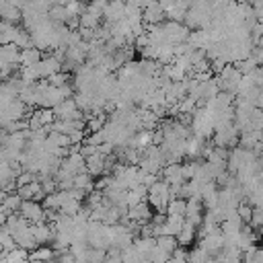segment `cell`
I'll return each instance as SVG.
<instances>
[{
	"label": "cell",
	"mask_w": 263,
	"mask_h": 263,
	"mask_svg": "<svg viewBox=\"0 0 263 263\" xmlns=\"http://www.w3.org/2000/svg\"><path fill=\"white\" fill-rule=\"evenodd\" d=\"M0 21L6 25H16L18 21H23V12L12 2H4V6L0 8Z\"/></svg>",
	"instance_id": "10"
},
{
	"label": "cell",
	"mask_w": 263,
	"mask_h": 263,
	"mask_svg": "<svg viewBox=\"0 0 263 263\" xmlns=\"http://www.w3.org/2000/svg\"><path fill=\"white\" fill-rule=\"evenodd\" d=\"M208 259H210V255H208L199 245L187 249V261H185V263H205Z\"/></svg>",
	"instance_id": "18"
},
{
	"label": "cell",
	"mask_w": 263,
	"mask_h": 263,
	"mask_svg": "<svg viewBox=\"0 0 263 263\" xmlns=\"http://www.w3.org/2000/svg\"><path fill=\"white\" fill-rule=\"evenodd\" d=\"M21 205H23V199L18 197V193H10V195L4 199V203H2V208H4L6 214H18Z\"/></svg>",
	"instance_id": "19"
},
{
	"label": "cell",
	"mask_w": 263,
	"mask_h": 263,
	"mask_svg": "<svg viewBox=\"0 0 263 263\" xmlns=\"http://www.w3.org/2000/svg\"><path fill=\"white\" fill-rule=\"evenodd\" d=\"M142 18H144V25L146 27H152V25H162L166 21V12L162 10L160 2H148L142 10Z\"/></svg>",
	"instance_id": "3"
},
{
	"label": "cell",
	"mask_w": 263,
	"mask_h": 263,
	"mask_svg": "<svg viewBox=\"0 0 263 263\" xmlns=\"http://www.w3.org/2000/svg\"><path fill=\"white\" fill-rule=\"evenodd\" d=\"M103 16H105L107 25H111V27L117 25L119 21L125 18V4L123 2H111V4H107L105 10H103Z\"/></svg>",
	"instance_id": "6"
},
{
	"label": "cell",
	"mask_w": 263,
	"mask_h": 263,
	"mask_svg": "<svg viewBox=\"0 0 263 263\" xmlns=\"http://www.w3.org/2000/svg\"><path fill=\"white\" fill-rule=\"evenodd\" d=\"M33 111H35V115L39 117V121H41L43 127H49V125L55 121L53 109H43V107H39V109H33Z\"/></svg>",
	"instance_id": "20"
},
{
	"label": "cell",
	"mask_w": 263,
	"mask_h": 263,
	"mask_svg": "<svg viewBox=\"0 0 263 263\" xmlns=\"http://www.w3.org/2000/svg\"><path fill=\"white\" fill-rule=\"evenodd\" d=\"M152 216H154L152 205H150L148 201H142V203L129 208L125 218H127L129 222H134V224H138V226H144V224H150V222H152Z\"/></svg>",
	"instance_id": "1"
},
{
	"label": "cell",
	"mask_w": 263,
	"mask_h": 263,
	"mask_svg": "<svg viewBox=\"0 0 263 263\" xmlns=\"http://www.w3.org/2000/svg\"><path fill=\"white\" fill-rule=\"evenodd\" d=\"M68 80H70V74H68V72H64V70L47 78L49 86H53V88H62V86H66V84H68Z\"/></svg>",
	"instance_id": "21"
},
{
	"label": "cell",
	"mask_w": 263,
	"mask_h": 263,
	"mask_svg": "<svg viewBox=\"0 0 263 263\" xmlns=\"http://www.w3.org/2000/svg\"><path fill=\"white\" fill-rule=\"evenodd\" d=\"M156 247L168 255H173L177 249H179V242H177V236H158L156 238Z\"/></svg>",
	"instance_id": "17"
},
{
	"label": "cell",
	"mask_w": 263,
	"mask_h": 263,
	"mask_svg": "<svg viewBox=\"0 0 263 263\" xmlns=\"http://www.w3.org/2000/svg\"><path fill=\"white\" fill-rule=\"evenodd\" d=\"M205 263H220V261H218V259H216V257H210V259H208V261H205Z\"/></svg>",
	"instance_id": "28"
},
{
	"label": "cell",
	"mask_w": 263,
	"mask_h": 263,
	"mask_svg": "<svg viewBox=\"0 0 263 263\" xmlns=\"http://www.w3.org/2000/svg\"><path fill=\"white\" fill-rule=\"evenodd\" d=\"M0 255H4V249H2V247H0Z\"/></svg>",
	"instance_id": "30"
},
{
	"label": "cell",
	"mask_w": 263,
	"mask_h": 263,
	"mask_svg": "<svg viewBox=\"0 0 263 263\" xmlns=\"http://www.w3.org/2000/svg\"><path fill=\"white\" fill-rule=\"evenodd\" d=\"M31 263H41V261H31Z\"/></svg>",
	"instance_id": "31"
},
{
	"label": "cell",
	"mask_w": 263,
	"mask_h": 263,
	"mask_svg": "<svg viewBox=\"0 0 263 263\" xmlns=\"http://www.w3.org/2000/svg\"><path fill=\"white\" fill-rule=\"evenodd\" d=\"M6 255V259H8V263H21V261H25V259H29V251H25V249H12L10 253H4Z\"/></svg>",
	"instance_id": "23"
},
{
	"label": "cell",
	"mask_w": 263,
	"mask_h": 263,
	"mask_svg": "<svg viewBox=\"0 0 263 263\" xmlns=\"http://www.w3.org/2000/svg\"><path fill=\"white\" fill-rule=\"evenodd\" d=\"M86 173L92 177V179H99L107 173V158L103 154H92L86 158Z\"/></svg>",
	"instance_id": "5"
},
{
	"label": "cell",
	"mask_w": 263,
	"mask_h": 263,
	"mask_svg": "<svg viewBox=\"0 0 263 263\" xmlns=\"http://www.w3.org/2000/svg\"><path fill=\"white\" fill-rule=\"evenodd\" d=\"M18 214H21L27 222H31V224H41V222H45V210H43V205H41L39 201H23Z\"/></svg>",
	"instance_id": "2"
},
{
	"label": "cell",
	"mask_w": 263,
	"mask_h": 263,
	"mask_svg": "<svg viewBox=\"0 0 263 263\" xmlns=\"http://www.w3.org/2000/svg\"><path fill=\"white\" fill-rule=\"evenodd\" d=\"M16 189L18 187H25V185H29V183H33V181H39L37 179V175H33V173H29V171H23L21 175H16Z\"/></svg>",
	"instance_id": "24"
},
{
	"label": "cell",
	"mask_w": 263,
	"mask_h": 263,
	"mask_svg": "<svg viewBox=\"0 0 263 263\" xmlns=\"http://www.w3.org/2000/svg\"><path fill=\"white\" fill-rule=\"evenodd\" d=\"M210 257H218L224 251V236L222 234H214V236H203L197 242Z\"/></svg>",
	"instance_id": "4"
},
{
	"label": "cell",
	"mask_w": 263,
	"mask_h": 263,
	"mask_svg": "<svg viewBox=\"0 0 263 263\" xmlns=\"http://www.w3.org/2000/svg\"><path fill=\"white\" fill-rule=\"evenodd\" d=\"M72 183H74V189H80V191H84L86 195L90 193V191H95V179L84 171V173H78L74 179H72Z\"/></svg>",
	"instance_id": "14"
},
{
	"label": "cell",
	"mask_w": 263,
	"mask_h": 263,
	"mask_svg": "<svg viewBox=\"0 0 263 263\" xmlns=\"http://www.w3.org/2000/svg\"><path fill=\"white\" fill-rule=\"evenodd\" d=\"M236 214H238V216H240V220H242V222L249 226L251 216H253V205H251L249 201H245V199H242V203L236 208Z\"/></svg>",
	"instance_id": "22"
},
{
	"label": "cell",
	"mask_w": 263,
	"mask_h": 263,
	"mask_svg": "<svg viewBox=\"0 0 263 263\" xmlns=\"http://www.w3.org/2000/svg\"><path fill=\"white\" fill-rule=\"evenodd\" d=\"M47 18L53 23V25H66L70 21V14L66 10V4H51L49 12H47Z\"/></svg>",
	"instance_id": "11"
},
{
	"label": "cell",
	"mask_w": 263,
	"mask_h": 263,
	"mask_svg": "<svg viewBox=\"0 0 263 263\" xmlns=\"http://www.w3.org/2000/svg\"><path fill=\"white\" fill-rule=\"evenodd\" d=\"M168 261H171V255L164 253V251H160L158 247L150 253V263H168Z\"/></svg>",
	"instance_id": "26"
},
{
	"label": "cell",
	"mask_w": 263,
	"mask_h": 263,
	"mask_svg": "<svg viewBox=\"0 0 263 263\" xmlns=\"http://www.w3.org/2000/svg\"><path fill=\"white\" fill-rule=\"evenodd\" d=\"M160 177H162V181H166L171 187H175V185H183V183H185V179H183V173H181V162H173V164H166V166L162 168Z\"/></svg>",
	"instance_id": "7"
},
{
	"label": "cell",
	"mask_w": 263,
	"mask_h": 263,
	"mask_svg": "<svg viewBox=\"0 0 263 263\" xmlns=\"http://www.w3.org/2000/svg\"><path fill=\"white\" fill-rule=\"evenodd\" d=\"M53 259H58V251H53L51 247H37L35 251H31L29 253V261H41V263H49V261H53Z\"/></svg>",
	"instance_id": "12"
},
{
	"label": "cell",
	"mask_w": 263,
	"mask_h": 263,
	"mask_svg": "<svg viewBox=\"0 0 263 263\" xmlns=\"http://www.w3.org/2000/svg\"><path fill=\"white\" fill-rule=\"evenodd\" d=\"M43 60V51H39L37 47H29V49H21V58H18V68H33Z\"/></svg>",
	"instance_id": "8"
},
{
	"label": "cell",
	"mask_w": 263,
	"mask_h": 263,
	"mask_svg": "<svg viewBox=\"0 0 263 263\" xmlns=\"http://www.w3.org/2000/svg\"><path fill=\"white\" fill-rule=\"evenodd\" d=\"M259 240H263V226L259 228Z\"/></svg>",
	"instance_id": "29"
},
{
	"label": "cell",
	"mask_w": 263,
	"mask_h": 263,
	"mask_svg": "<svg viewBox=\"0 0 263 263\" xmlns=\"http://www.w3.org/2000/svg\"><path fill=\"white\" fill-rule=\"evenodd\" d=\"M195 234H197V228L185 220V226H183V230H181V232H179V236H177L179 247L187 249L189 245H193V242H195Z\"/></svg>",
	"instance_id": "13"
},
{
	"label": "cell",
	"mask_w": 263,
	"mask_h": 263,
	"mask_svg": "<svg viewBox=\"0 0 263 263\" xmlns=\"http://www.w3.org/2000/svg\"><path fill=\"white\" fill-rule=\"evenodd\" d=\"M134 247L138 253L150 257V253L156 249V238L154 236H138V238H134Z\"/></svg>",
	"instance_id": "15"
},
{
	"label": "cell",
	"mask_w": 263,
	"mask_h": 263,
	"mask_svg": "<svg viewBox=\"0 0 263 263\" xmlns=\"http://www.w3.org/2000/svg\"><path fill=\"white\" fill-rule=\"evenodd\" d=\"M185 210H187V199H183V197H173L166 203V216H181V218H185Z\"/></svg>",
	"instance_id": "16"
},
{
	"label": "cell",
	"mask_w": 263,
	"mask_h": 263,
	"mask_svg": "<svg viewBox=\"0 0 263 263\" xmlns=\"http://www.w3.org/2000/svg\"><path fill=\"white\" fill-rule=\"evenodd\" d=\"M253 263H263V247H255V251H253Z\"/></svg>",
	"instance_id": "27"
},
{
	"label": "cell",
	"mask_w": 263,
	"mask_h": 263,
	"mask_svg": "<svg viewBox=\"0 0 263 263\" xmlns=\"http://www.w3.org/2000/svg\"><path fill=\"white\" fill-rule=\"evenodd\" d=\"M12 238H14V242H16V247L18 249H25V251H35L39 245H37V240L33 238V232H31V226L29 228H25V230H21V232H14L12 234Z\"/></svg>",
	"instance_id": "9"
},
{
	"label": "cell",
	"mask_w": 263,
	"mask_h": 263,
	"mask_svg": "<svg viewBox=\"0 0 263 263\" xmlns=\"http://www.w3.org/2000/svg\"><path fill=\"white\" fill-rule=\"evenodd\" d=\"M249 226L253 230H259L263 226V208H253V216H251V222Z\"/></svg>",
	"instance_id": "25"
}]
</instances>
